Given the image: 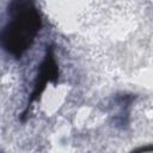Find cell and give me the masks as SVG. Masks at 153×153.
Listing matches in <instances>:
<instances>
[{
  "mask_svg": "<svg viewBox=\"0 0 153 153\" xmlns=\"http://www.w3.org/2000/svg\"><path fill=\"white\" fill-rule=\"evenodd\" d=\"M11 18L2 32V44L12 55L19 56L32 43L38 27L39 16L30 2H13Z\"/></svg>",
  "mask_w": 153,
  "mask_h": 153,
  "instance_id": "cell-1",
  "label": "cell"
}]
</instances>
